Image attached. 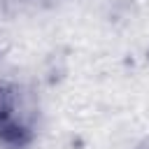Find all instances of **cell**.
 Masks as SVG:
<instances>
[{"label":"cell","instance_id":"1","mask_svg":"<svg viewBox=\"0 0 149 149\" xmlns=\"http://www.w3.org/2000/svg\"><path fill=\"white\" fill-rule=\"evenodd\" d=\"M30 137V128L23 121L21 105L14 88H0V142L9 147H21Z\"/></svg>","mask_w":149,"mask_h":149}]
</instances>
